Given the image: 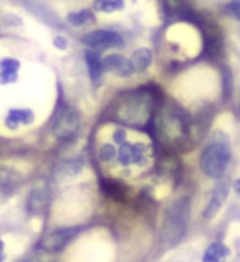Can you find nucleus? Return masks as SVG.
<instances>
[{
    "label": "nucleus",
    "instance_id": "nucleus-1",
    "mask_svg": "<svg viewBox=\"0 0 240 262\" xmlns=\"http://www.w3.org/2000/svg\"><path fill=\"white\" fill-rule=\"evenodd\" d=\"M162 105L160 90L155 85L142 87L124 94L114 106V117L131 126H151L155 110Z\"/></svg>",
    "mask_w": 240,
    "mask_h": 262
},
{
    "label": "nucleus",
    "instance_id": "nucleus-2",
    "mask_svg": "<svg viewBox=\"0 0 240 262\" xmlns=\"http://www.w3.org/2000/svg\"><path fill=\"white\" fill-rule=\"evenodd\" d=\"M151 126H154L155 138L167 147H180L191 135V125L186 113L175 103L160 105V112L154 115Z\"/></svg>",
    "mask_w": 240,
    "mask_h": 262
},
{
    "label": "nucleus",
    "instance_id": "nucleus-3",
    "mask_svg": "<svg viewBox=\"0 0 240 262\" xmlns=\"http://www.w3.org/2000/svg\"><path fill=\"white\" fill-rule=\"evenodd\" d=\"M189 221V200L186 196L173 202L165 211L162 226V241L169 246H175L185 236Z\"/></svg>",
    "mask_w": 240,
    "mask_h": 262
},
{
    "label": "nucleus",
    "instance_id": "nucleus-4",
    "mask_svg": "<svg viewBox=\"0 0 240 262\" xmlns=\"http://www.w3.org/2000/svg\"><path fill=\"white\" fill-rule=\"evenodd\" d=\"M230 162V149L227 141L216 139L204 147L200 156L201 170L211 179H221Z\"/></svg>",
    "mask_w": 240,
    "mask_h": 262
},
{
    "label": "nucleus",
    "instance_id": "nucleus-5",
    "mask_svg": "<svg viewBox=\"0 0 240 262\" xmlns=\"http://www.w3.org/2000/svg\"><path fill=\"white\" fill-rule=\"evenodd\" d=\"M80 129V113L74 106L65 105L56 113L53 121V133L59 141H70Z\"/></svg>",
    "mask_w": 240,
    "mask_h": 262
},
{
    "label": "nucleus",
    "instance_id": "nucleus-6",
    "mask_svg": "<svg viewBox=\"0 0 240 262\" xmlns=\"http://www.w3.org/2000/svg\"><path fill=\"white\" fill-rule=\"evenodd\" d=\"M80 41L90 49H106V48H118L123 46V38L119 33L111 30H95L80 38Z\"/></svg>",
    "mask_w": 240,
    "mask_h": 262
},
{
    "label": "nucleus",
    "instance_id": "nucleus-7",
    "mask_svg": "<svg viewBox=\"0 0 240 262\" xmlns=\"http://www.w3.org/2000/svg\"><path fill=\"white\" fill-rule=\"evenodd\" d=\"M103 71L114 72L119 77H131L134 74V66L131 59L124 57L123 54H108L102 59Z\"/></svg>",
    "mask_w": 240,
    "mask_h": 262
},
{
    "label": "nucleus",
    "instance_id": "nucleus-8",
    "mask_svg": "<svg viewBox=\"0 0 240 262\" xmlns=\"http://www.w3.org/2000/svg\"><path fill=\"white\" fill-rule=\"evenodd\" d=\"M76 233L77 229H57V231L47 234L46 237L41 239L39 248L47 252H57L72 239V236Z\"/></svg>",
    "mask_w": 240,
    "mask_h": 262
},
{
    "label": "nucleus",
    "instance_id": "nucleus-9",
    "mask_svg": "<svg viewBox=\"0 0 240 262\" xmlns=\"http://www.w3.org/2000/svg\"><path fill=\"white\" fill-rule=\"evenodd\" d=\"M227 193H229V180H221V182L216 185V188L212 190L208 207H206V210L203 211V216L206 220H212L218 215V211L221 210V207L224 205V202L227 199Z\"/></svg>",
    "mask_w": 240,
    "mask_h": 262
},
{
    "label": "nucleus",
    "instance_id": "nucleus-10",
    "mask_svg": "<svg viewBox=\"0 0 240 262\" xmlns=\"http://www.w3.org/2000/svg\"><path fill=\"white\" fill-rule=\"evenodd\" d=\"M118 154V161L121 166H131V164H139L146 158V149L142 144H128L123 143Z\"/></svg>",
    "mask_w": 240,
    "mask_h": 262
},
{
    "label": "nucleus",
    "instance_id": "nucleus-11",
    "mask_svg": "<svg viewBox=\"0 0 240 262\" xmlns=\"http://www.w3.org/2000/svg\"><path fill=\"white\" fill-rule=\"evenodd\" d=\"M35 121V113L30 108H13L8 112L5 118V126L10 129H16L20 125H31Z\"/></svg>",
    "mask_w": 240,
    "mask_h": 262
},
{
    "label": "nucleus",
    "instance_id": "nucleus-12",
    "mask_svg": "<svg viewBox=\"0 0 240 262\" xmlns=\"http://www.w3.org/2000/svg\"><path fill=\"white\" fill-rule=\"evenodd\" d=\"M20 61L15 57H4L0 59V84H12L18 77Z\"/></svg>",
    "mask_w": 240,
    "mask_h": 262
},
{
    "label": "nucleus",
    "instance_id": "nucleus-13",
    "mask_svg": "<svg viewBox=\"0 0 240 262\" xmlns=\"http://www.w3.org/2000/svg\"><path fill=\"white\" fill-rule=\"evenodd\" d=\"M230 256V249L224 243H212L208 246V249L204 251L203 262H227Z\"/></svg>",
    "mask_w": 240,
    "mask_h": 262
},
{
    "label": "nucleus",
    "instance_id": "nucleus-14",
    "mask_svg": "<svg viewBox=\"0 0 240 262\" xmlns=\"http://www.w3.org/2000/svg\"><path fill=\"white\" fill-rule=\"evenodd\" d=\"M85 62H87V68H88V74H90V79L93 82H98L102 79V74H103V64H102V57L98 54L95 49H85Z\"/></svg>",
    "mask_w": 240,
    "mask_h": 262
},
{
    "label": "nucleus",
    "instance_id": "nucleus-15",
    "mask_svg": "<svg viewBox=\"0 0 240 262\" xmlns=\"http://www.w3.org/2000/svg\"><path fill=\"white\" fill-rule=\"evenodd\" d=\"M49 202V193L46 188H36L33 190L28 199V208L31 213H41Z\"/></svg>",
    "mask_w": 240,
    "mask_h": 262
},
{
    "label": "nucleus",
    "instance_id": "nucleus-16",
    "mask_svg": "<svg viewBox=\"0 0 240 262\" xmlns=\"http://www.w3.org/2000/svg\"><path fill=\"white\" fill-rule=\"evenodd\" d=\"M131 62L134 66V71L137 72L147 71L149 66L152 64V51L149 48H139L137 51L132 53Z\"/></svg>",
    "mask_w": 240,
    "mask_h": 262
},
{
    "label": "nucleus",
    "instance_id": "nucleus-17",
    "mask_svg": "<svg viewBox=\"0 0 240 262\" xmlns=\"http://www.w3.org/2000/svg\"><path fill=\"white\" fill-rule=\"evenodd\" d=\"M102 188L106 195L116 202H123L126 199V187H124V184L118 182V180H102Z\"/></svg>",
    "mask_w": 240,
    "mask_h": 262
},
{
    "label": "nucleus",
    "instance_id": "nucleus-18",
    "mask_svg": "<svg viewBox=\"0 0 240 262\" xmlns=\"http://www.w3.org/2000/svg\"><path fill=\"white\" fill-rule=\"evenodd\" d=\"M95 20V15L92 10H79V12H70L67 15V23L72 27H85V25L92 23Z\"/></svg>",
    "mask_w": 240,
    "mask_h": 262
},
{
    "label": "nucleus",
    "instance_id": "nucleus-19",
    "mask_svg": "<svg viewBox=\"0 0 240 262\" xmlns=\"http://www.w3.org/2000/svg\"><path fill=\"white\" fill-rule=\"evenodd\" d=\"M123 7H124V0H95V4H93L95 10L105 12V13L123 10Z\"/></svg>",
    "mask_w": 240,
    "mask_h": 262
},
{
    "label": "nucleus",
    "instance_id": "nucleus-20",
    "mask_svg": "<svg viewBox=\"0 0 240 262\" xmlns=\"http://www.w3.org/2000/svg\"><path fill=\"white\" fill-rule=\"evenodd\" d=\"M16 182H18V176H16V172H13L12 169L0 167V188L13 187Z\"/></svg>",
    "mask_w": 240,
    "mask_h": 262
},
{
    "label": "nucleus",
    "instance_id": "nucleus-21",
    "mask_svg": "<svg viewBox=\"0 0 240 262\" xmlns=\"http://www.w3.org/2000/svg\"><path fill=\"white\" fill-rule=\"evenodd\" d=\"M98 156H100L102 161H111L114 156H116V149H114V146L111 144H103L100 147V151H98Z\"/></svg>",
    "mask_w": 240,
    "mask_h": 262
},
{
    "label": "nucleus",
    "instance_id": "nucleus-22",
    "mask_svg": "<svg viewBox=\"0 0 240 262\" xmlns=\"http://www.w3.org/2000/svg\"><path fill=\"white\" fill-rule=\"evenodd\" d=\"M4 20H10V21H5L4 25H16V27H20V25H23V21H21V18L20 16H16V15H4L2 16Z\"/></svg>",
    "mask_w": 240,
    "mask_h": 262
},
{
    "label": "nucleus",
    "instance_id": "nucleus-23",
    "mask_svg": "<svg viewBox=\"0 0 240 262\" xmlns=\"http://www.w3.org/2000/svg\"><path fill=\"white\" fill-rule=\"evenodd\" d=\"M53 43H54V46L57 48V49H65L67 48V39H65L64 36H61V35H57V36H54V39H53Z\"/></svg>",
    "mask_w": 240,
    "mask_h": 262
},
{
    "label": "nucleus",
    "instance_id": "nucleus-24",
    "mask_svg": "<svg viewBox=\"0 0 240 262\" xmlns=\"http://www.w3.org/2000/svg\"><path fill=\"white\" fill-rule=\"evenodd\" d=\"M114 141L123 144V143H126V131H124L123 128H118L116 131H114Z\"/></svg>",
    "mask_w": 240,
    "mask_h": 262
},
{
    "label": "nucleus",
    "instance_id": "nucleus-25",
    "mask_svg": "<svg viewBox=\"0 0 240 262\" xmlns=\"http://www.w3.org/2000/svg\"><path fill=\"white\" fill-rule=\"evenodd\" d=\"M229 10L232 12L234 16H237V18L240 20V0H234V2L229 4Z\"/></svg>",
    "mask_w": 240,
    "mask_h": 262
},
{
    "label": "nucleus",
    "instance_id": "nucleus-26",
    "mask_svg": "<svg viewBox=\"0 0 240 262\" xmlns=\"http://www.w3.org/2000/svg\"><path fill=\"white\" fill-rule=\"evenodd\" d=\"M4 249H5V246H4V243H2V241H0V262H2V260H4V257H5Z\"/></svg>",
    "mask_w": 240,
    "mask_h": 262
},
{
    "label": "nucleus",
    "instance_id": "nucleus-27",
    "mask_svg": "<svg viewBox=\"0 0 240 262\" xmlns=\"http://www.w3.org/2000/svg\"><path fill=\"white\" fill-rule=\"evenodd\" d=\"M234 188H235V192H237V193L240 195V179H238L237 182L234 184Z\"/></svg>",
    "mask_w": 240,
    "mask_h": 262
},
{
    "label": "nucleus",
    "instance_id": "nucleus-28",
    "mask_svg": "<svg viewBox=\"0 0 240 262\" xmlns=\"http://www.w3.org/2000/svg\"><path fill=\"white\" fill-rule=\"evenodd\" d=\"M234 262H240V256H238V257H237V259H235Z\"/></svg>",
    "mask_w": 240,
    "mask_h": 262
}]
</instances>
